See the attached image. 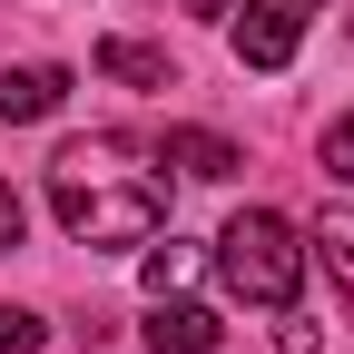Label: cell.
Wrapping results in <instances>:
<instances>
[{
  "mask_svg": "<svg viewBox=\"0 0 354 354\" xmlns=\"http://www.w3.org/2000/svg\"><path fill=\"white\" fill-rule=\"evenodd\" d=\"M50 207L79 246H148L167 227V187L128 167V138H69L50 158Z\"/></svg>",
  "mask_w": 354,
  "mask_h": 354,
  "instance_id": "1",
  "label": "cell"
},
{
  "mask_svg": "<svg viewBox=\"0 0 354 354\" xmlns=\"http://www.w3.org/2000/svg\"><path fill=\"white\" fill-rule=\"evenodd\" d=\"M216 266H227V286L236 295H256V305H295V286H305V246H295V227L276 207H246V216H227V236H216Z\"/></svg>",
  "mask_w": 354,
  "mask_h": 354,
  "instance_id": "2",
  "label": "cell"
},
{
  "mask_svg": "<svg viewBox=\"0 0 354 354\" xmlns=\"http://www.w3.org/2000/svg\"><path fill=\"white\" fill-rule=\"evenodd\" d=\"M315 10H325V0H246V20H236V59H246V69H286Z\"/></svg>",
  "mask_w": 354,
  "mask_h": 354,
  "instance_id": "3",
  "label": "cell"
},
{
  "mask_svg": "<svg viewBox=\"0 0 354 354\" xmlns=\"http://www.w3.org/2000/svg\"><path fill=\"white\" fill-rule=\"evenodd\" d=\"M216 335H227V325H216L207 305H187L177 286L148 305V354H216Z\"/></svg>",
  "mask_w": 354,
  "mask_h": 354,
  "instance_id": "4",
  "label": "cell"
},
{
  "mask_svg": "<svg viewBox=\"0 0 354 354\" xmlns=\"http://www.w3.org/2000/svg\"><path fill=\"white\" fill-rule=\"evenodd\" d=\"M59 99H69V69H59V59H30V69H0V118H10V128H20V118H50Z\"/></svg>",
  "mask_w": 354,
  "mask_h": 354,
  "instance_id": "5",
  "label": "cell"
},
{
  "mask_svg": "<svg viewBox=\"0 0 354 354\" xmlns=\"http://www.w3.org/2000/svg\"><path fill=\"white\" fill-rule=\"evenodd\" d=\"M158 158H167V167H187V177H236V167H246L227 138H207V128H167Z\"/></svg>",
  "mask_w": 354,
  "mask_h": 354,
  "instance_id": "6",
  "label": "cell"
},
{
  "mask_svg": "<svg viewBox=\"0 0 354 354\" xmlns=\"http://www.w3.org/2000/svg\"><path fill=\"white\" fill-rule=\"evenodd\" d=\"M99 69L109 79H128V88H167L177 69H167V50H138V39H99Z\"/></svg>",
  "mask_w": 354,
  "mask_h": 354,
  "instance_id": "7",
  "label": "cell"
},
{
  "mask_svg": "<svg viewBox=\"0 0 354 354\" xmlns=\"http://www.w3.org/2000/svg\"><path fill=\"white\" fill-rule=\"evenodd\" d=\"M315 256H325V276L354 295V207H325L315 216Z\"/></svg>",
  "mask_w": 354,
  "mask_h": 354,
  "instance_id": "8",
  "label": "cell"
},
{
  "mask_svg": "<svg viewBox=\"0 0 354 354\" xmlns=\"http://www.w3.org/2000/svg\"><path fill=\"white\" fill-rule=\"evenodd\" d=\"M20 236H30V207H20L10 177H0V256H20Z\"/></svg>",
  "mask_w": 354,
  "mask_h": 354,
  "instance_id": "9",
  "label": "cell"
},
{
  "mask_svg": "<svg viewBox=\"0 0 354 354\" xmlns=\"http://www.w3.org/2000/svg\"><path fill=\"white\" fill-rule=\"evenodd\" d=\"M325 177H354V109L325 128Z\"/></svg>",
  "mask_w": 354,
  "mask_h": 354,
  "instance_id": "10",
  "label": "cell"
},
{
  "mask_svg": "<svg viewBox=\"0 0 354 354\" xmlns=\"http://www.w3.org/2000/svg\"><path fill=\"white\" fill-rule=\"evenodd\" d=\"M276 354H325V335H315V325H305L295 305H286V325H276Z\"/></svg>",
  "mask_w": 354,
  "mask_h": 354,
  "instance_id": "11",
  "label": "cell"
},
{
  "mask_svg": "<svg viewBox=\"0 0 354 354\" xmlns=\"http://www.w3.org/2000/svg\"><path fill=\"white\" fill-rule=\"evenodd\" d=\"M187 266H197L187 246H167V256H148V286H158V295H167V286H187Z\"/></svg>",
  "mask_w": 354,
  "mask_h": 354,
  "instance_id": "12",
  "label": "cell"
},
{
  "mask_svg": "<svg viewBox=\"0 0 354 354\" xmlns=\"http://www.w3.org/2000/svg\"><path fill=\"white\" fill-rule=\"evenodd\" d=\"M0 354H39V325H30V315H10V305H0Z\"/></svg>",
  "mask_w": 354,
  "mask_h": 354,
  "instance_id": "13",
  "label": "cell"
},
{
  "mask_svg": "<svg viewBox=\"0 0 354 354\" xmlns=\"http://www.w3.org/2000/svg\"><path fill=\"white\" fill-rule=\"evenodd\" d=\"M216 10H227V0H187V20H216Z\"/></svg>",
  "mask_w": 354,
  "mask_h": 354,
  "instance_id": "14",
  "label": "cell"
}]
</instances>
